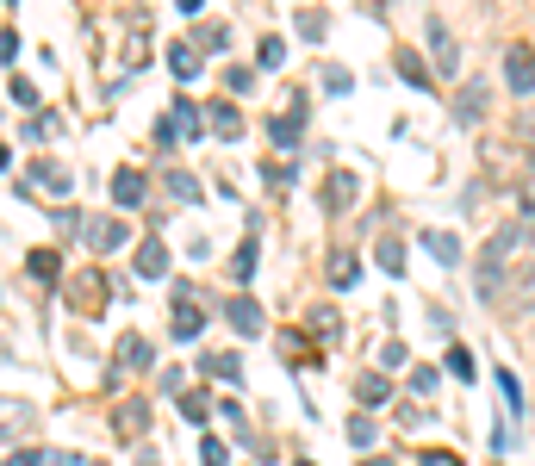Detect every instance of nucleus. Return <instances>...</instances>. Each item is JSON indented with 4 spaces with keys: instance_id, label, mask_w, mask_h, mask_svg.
<instances>
[{
    "instance_id": "nucleus-1",
    "label": "nucleus",
    "mask_w": 535,
    "mask_h": 466,
    "mask_svg": "<svg viewBox=\"0 0 535 466\" xmlns=\"http://www.w3.org/2000/svg\"><path fill=\"white\" fill-rule=\"evenodd\" d=\"M530 242H535V225H523V218H511V225H498L486 236V249H480V299L505 292V274L530 255Z\"/></svg>"
},
{
    "instance_id": "nucleus-2",
    "label": "nucleus",
    "mask_w": 535,
    "mask_h": 466,
    "mask_svg": "<svg viewBox=\"0 0 535 466\" xmlns=\"http://www.w3.org/2000/svg\"><path fill=\"white\" fill-rule=\"evenodd\" d=\"M423 38H429V63H436V75H454V69H461V44H454V31H448L442 19H423Z\"/></svg>"
},
{
    "instance_id": "nucleus-3",
    "label": "nucleus",
    "mask_w": 535,
    "mask_h": 466,
    "mask_svg": "<svg viewBox=\"0 0 535 466\" xmlns=\"http://www.w3.org/2000/svg\"><path fill=\"white\" fill-rule=\"evenodd\" d=\"M505 81H511V94H523V100L535 94V50L530 44H511V50H505Z\"/></svg>"
},
{
    "instance_id": "nucleus-4",
    "label": "nucleus",
    "mask_w": 535,
    "mask_h": 466,
    "mask_svg": "<svg viewBox=\"0 0 535 466\" xmlns=\"http://www.w3.org/2000/svg\"><path fill=\"white\" fill-rule=\"evenodd\" d=\"M31 187L50 193V199H63V193H69V168H63V162H31V168H25V193H31Z\"/></svg>"
},
{
    "instance_id": "nucleus-5",
    "label": "nucleus",
    "mask_w": 535,
    "mask_h": 466,
    "mask_svg": "<svg viewBox=\"0 0 535 466\" xmlns=\"http://www.w3.org/2000/svg\"><path fill=\"white\" fill-rule=\"evenodd\" d=\"M168 324H174V343H193V336H200V324H206V318H200V299H193V292H174Z\"/></svg>"
},
{
    "instance_id": "nucleus-6",
    "label": "nucleus",
    "mask_w": 535,
    "mask_h": 466,
    "mask_svg": "<svg viewBox=\"0 0 535 466\" xmlns=\"http://www.w3.org/2000/svg\"><path fill=\"white\" fill-rule=\"evenodd\" d=\"M299 124H305V100H293V113L268 124V143H274L280 156H293V149H299Z\"/></svg>"
},
{
    "instance_id": "nucleus-7",
    "label": "nucleus",
    "mask_w": 535,
    "mask_h": 466,
    "mask_svg": "<svg viewBox=\"0 0 535 466\" xmlns=\"http://www.w3.org/2000/svg\"><path fill=\"white\" fill-rule=\"evenodd\" d=\"M225 318H231V330H237V336H262V305H256L250 292H237V299L225 305Z\"/></svg>"
},
{
    "instance_id": "nucleus-8",
    "label": "nucleus",
    "mask_w": 535,
    "mask_h": 466,
    "mask_svg": "<svg viewBox=\"0 0 535 466\" xmlns=\"http://www.w3.org/2000/svg\"><path fill=\"white\" fill-rule=\"evenodd\" d=\"M486 100H492V94H486V81L454 88V118H461V124H480V118H486Z\"/></svg>"
},
{
    "instance_id": "nucleus-9",
    "label": "nucleus",
    "mask_w": 535,
    "mask_h": 466,
    "mask_svg": "<svg viewBox=\"0 0 535 466\" xmlns=\"http://www.w3.org/2000/svg\"><path fill=\"white\" fill-rule=\"evenodd\" d=\"M81 231H88V242H94L100 255L125 249V225H119V218H81Z\"/></svg>"
},
{
    "instance_id": "nucleus-10",
    "label": "nucleus",
    "mask_w": 535,
    "mask_h": 466,
    "mask_svg": "<svg viewBox=\"0 0 535 466\" xmlns=\"http://www.w3.org/2000/svg\"><path fill=\"white\" fill-rule=\"evenodd\" d=\"M100 286H106V280H100V274H81V280H69V305H75V311H88V318H94V311H100V305H106V292H100Z\"/></svg>"
},
{
    "instance_id": "nucleus-11",
    "label": "nucleus",
    "mask_w": 535,
    "mask_h": 466,
    "mask_svg": "<svg viewBox=\"0 0 535 466\" xmlns=\"http://www.w3.org/2000/svg\"><path fill=\"white\" fill-rule=\"evenodd\" d=\"M200 63H206V56H200V44H187V38H174V44H168V69H174V81H193V75H200Z\"/></svg>"
},
{
    "instance_id": "nucleus-12",
    "label": "nucleus",
    "mask_w": 535,
    "mask_h": 466,
    "mask_svg": "<svg viewBox=\"0 0 535 466\" xmlns=\"http://www.w3.org/2000/svg\"><path fill=\"white\" fill-rule=\"evenodd\" d=\"M168 274V242H137V280H162Z\"/></svg>"
},
{
    "instance_id": "nucleus-13",
    "label": "nucleus",
    "mask_w": 535,
    "mask_h": 466,
    "mask_svg": "<svg viewBox=\"0 0 535 466\" xmlns=\"http://www.w3.org/2000/svg\"><path fill=\"white\" fill-rule=\"evenodd\" d=\"M200 118L212 124V137H243V113H237L231 100H212V106H206Z\"/></svg>"
},
{
    "instance_id": "nucleus-14",
    "label": "nucleus",
    "mask_w": 535,
    "mask_h": 466,
    "mask_svg": "<svg viewBox=\"0 0 535 466\" xmlns=\"http://www.w3.org/2000/svg\"><path fill=\"white\" fill-rule=\"evenodd\" d=\"M143 193H149V181L137 168H119L113 174V206H143Z\"/></svg>"
},
{
    "instance_id": "nucleus-15",
    "label": "nucleus",
    "mask_w": 535,
    "mask_h": 466,
    "mask_svg": "<svg viewBox=\"0 0 535 466\" xmlns=\"http://www.w3.org/2000/svg\"><path fill=\"white\" fill-rule=\"evenodd\" d=\"M113 429H119V442H132V436H143V429H149V404H119V411H113Z\"/></svg>"
},
{
    "instance_id": "nucleus-16",
    "label": "nucleus",
    "mask_w": 535,
    "mask_h": 466,
    "mask_svg": "<svg viewBox=\"0 0 535 466\" xmlns=\"http://www.w3.org/2000/svg\"><path fill=\"white\" fill-rule=\"evenodd\" d=\"M355 206V174H330L324 181V212H349Z\"/></svg>"
},
{
    "instance_id": "nucleus-17",
    "label": "nucleus",
    "mask_w": 535,
    "mask_h": 466,
    "mask_svg": "<svg viewBox=\"0 0 535 466\" xmlns=\"http://www.w3.org/2000/svg\"><path fill=\"white\" fill-rule=\"evenodd\" d=\"M149 360H156V354H149V343H143V336H125V343H119V360H113V367H119V373H143Z\"/></svg>"
},
{
    "instance_id": "nucleus-18",
    "label": "nucleus",
    "mask_w": 535,
    "mask_h": 466,
    "mask_svg": "<svg viewBox=\"0 0 535 466\" xmlns=\"http://www.w3.org/2000/svg\"><path fill=\"white\" fill-rule=\"evenodd\" d=\"M168 124H174V137H181V143H193L206 118H200V106H193V100H174V113H168Z\"/></svg>"
},
{
    "instance_id": "nucleus-19",
    "label": "nucleus",
    "mask_w": 535,
    "mask_h": 466,
    "mask_svg": "<svg viewBox=\"0 0 535 466\" xmlns=\"http://www.w3.org/2000/svg\"><path fill=\"white\" fill-rule=\"evenodd\" d=\"M162 187H168V199H181V206H193V199H200V181H193L187 168H168V174H162Z\"/></svg>"
},
{
    "instance_id": "nucleus-20",
    "label": "nucleus",
    "mask_w": 535,
    "mask_h": 466,
    "mask_svg": "<svg viewBox=\"0 0 535 466\" xmlns=\"http://www.w3.org/2000/svg\"><path fill=\"white\" fill-rule=\"evenodd\" d=\"M25 274H31V280H63L56 249H31V255H25Z\"/></svg>"
},
{
    "instance_id": "nucleus-21",
    "label": "nucleus",
    "mask_w": 535,
    "mask_h": 466,
    "mask_svg": "<svg viewBox=\"0 0 535 466\" xmlns=\"http://www.w3.org/2000/svg\"><path fill=\"white\" fill-rule=\"evenodd\" d=\"M355 398H361L368 411H374V404H386V398H393V386H386V373H361V379H355Z\"/></svg>"
},
{
    "instance_id": "nucleus-22",
    "label": "nucleus",
    "mask_w": 535,
    "mask_h": 466,
    "mask_svg": "<svg viewBox=\"0 0 535 466\" xmlns=\"http://www.w3.org/2000/svg\"><path fill=\"white\" fill-rule=\"evenodd\" d=\"M423 249H429L442 267H454V261H461V236H448V231H429V236H423Z\"/></svg>"
},
{
    "instance_id": "nucleus-23",
    "label": "nucleus",
    "mask_w": 535,
    "mask_h": 466,
    "mask_svg": "<svg viewBox=\"0 0 535 466\" xmlns=\"http://www.w3.org/2000/svg\"><path fill=\"white\" fill-rule=\"evenodd\" d=\"M355 274H361V261H355L349 249H336V255H330V280H336V286H355Z\"/></svg>"
},
{
    "instance_id": "nucleus-24",
    "label": "nucleus",
    "mask_w": 535,
    "mask_h": 466,
    "mask_svg": "<svg viewBox=\"0 0 535 466\" xmlns=\"http://www.w3.org/2000/svg\"><path fill=\"white\" fill-rule=\"evenodd\" d=\"M399 75L411 81V88H429V69H423V56H417V50H399Z\"/></svg>"
},
{
    "instance_id": "nucleus-25",
    "label": "nucleus",
    "mask_w": 535,
    "mask_h": 466,
    "mask_svg": "<svg viewBox=\"0 0 535 466\" xmlns=\"http://www.w3.org/2000/svg\"><path fill=\"white\" fill-rule=\"evenodd\" d=\"M206 373H218V379L237 386V379H243V360H237V354H206Z\"/></svg>"
},
{
    "instance_id": "nucleus-26",
    "label": "nucleus",
    "mask_w": 535,
    "mask_h": 466,
    "mask_svg": "<svg viewBox=\"0 0 535 466\" xmlns=\"http://www.w3.org/2000/svg\"><path fill=\"white\" fill-rule=\"evenodd\" d=\"M193 44H200V56H206V50H231V25H206Z\"/></svg>"
},
{
    "instance_id": "nucleus-27",
    "label": "nucleus",
    "mask_w": 535,
    "mask_h": 466,
    "mask_svg": "<svg viewBox=\"0 0 535 466\" xmlns=\"http://www.w3.org/2000/svg\"><path fill=\"white\" fill-rule=\"evenodd\" d=\"M380 267H386V274H404V242L380 236Z\"/></svg>"
},
{
    "instance_id": "nucleus-28",
    "label": "nucleus",
    "mask_w": 535,
    "mask_h": 466,
    "mask_svg": "<svg viewBox=\"0 0 535 466\" xmlns=\"http://www.w3.org/2000/svg\"><path fill=\"white\" fill-rule=\"evenodd\" d=\"M324 25H330V19H324L318 6H299V38H324Z\"/></svg>"
},
{
    "instance_id": "nucleus-29",
    "label": "nucleus",
    "mask_w": 535,
    "mask_h": 466,
    "mask_svg": "<svg viewBox=\"0 0 535 466\" xmlns=\"http://www.w3.org/2000/svg\"><path fill=\"white\" fill-rule=\"evenodd\" d=\"M256 255H262V249H256V236H250V242L237 249V286H250V274H256Z\"/></svg>"
},
{
    "instance_id": "nucleus-30",
    "label": "nucleus",
    "mask_w": 535,
    "mask_h": 466,
    "mask_svg": "<svg viewBox=\"0 0 535 466\" xmlns=\"http://www.w3.org/2000/svg\"><path fill=\"white\" fill-rule=\"evenodd\" d=\"M436 386H442V373H436V367H411V392H417V398H429Z\"/></svg>"
},
{
    "instance_id": "nucleus-31",
    "label": "nucleus",
    "mask_w": 535,
    "mask_h": 466,
    "mask_svg": "<svg viewBox=\"0 0 535 466\" xmlns=\"http://www.w3.org/2000/svg\"><path fill=\"white\" fill-rule=\"evenodd\" d=\"M498 392H505V411L517 417V411H523V386H517V373H498Z\"/></svg>"
},
{
    "instance_id": "nucleus-32",
    "label": "nucleus",
    "mask_w": 535,
    "mask_h": 466,
    "mask_svg": "<svg viewBox=\"0 0 535 466\" xmlns=\"http://www.w3.org/2000/svg\"><path fill=\"white\" fill-rule=\"evenodd\" d=\"M174 398H181V411H187L193 423H206V411H212V398H206V392H174Z\"/></svg>"
},
{
    "instance_id": "nucleus-33",
    "label": "nucleus",
    "mask_w": 535,
    "mask_h": 466,
    "mask_svg": "<svg viewBox=\"0 0 535 466\" xmlns=\"http://www.w3.org/2000/svg\"><path fill=\"white\" fill-rule=\"evenodd\" d=\"M256 63H262V69H280V63H286V44H280V38H262Z\"/></svg>"
},
{
    "instance_id": "nucleus-34",
    "label": "nucleus",
    "mask_w": 535,
    "mask_h": 466,
    "mask_svg": "<svg viewBox=\"0 0 535 466\" xmlns=\"http://www.w3.org/2000/svg\"><path fill=\"white\" fill-rule=\"evenodd\" d=\"M225 88H231V94H250V88H256V69H243V63L225 69Z\"/></svg>"
},
{
    "instance_id": "nucleus-35",
    "label": "nucleus",
    "mask_w": 535,
    "mask_h": 466,
    "mask_svg": "<svg viewBox=\"0 0 535 466\" xmlns=\"http://www.w3.org/2000/svg\"><path fill=\"white\" fill-rule=\"evenodd\" d=\"M349 442L368 448V442H374V417H349Z\"/></svg>"
},
{
    "instance_id": "nucleus-36",
    "label": "nucleus",
    "mask_w": 535,
    "mask_h": 466,
    "mask_svg": "<svg viewBox=\"0 0 535 466\" xmlns=\"http://www.w3.org/2000/svg\"><path fill=\"white\" fill-rule=\"evenodd\" d=\"M448 373H454V379H473V354H467V349H448Z\"/></svg>"
},
{
    "instance_id": "nucleus-37",
    "label": "nucleus",
    "mask_w": 535,
    "mask_h": 466,
    "mask_svg": "<svg viewBox=\"0 0 535 466\" xmlns=\"http://www.w3.org/2000/svg\"><path fill=\"white\" fill-rule=\"evenodd\" d=\"M200 454H206V466H225V461H231V448H225L218 436H206V448H200Z\"/></svg>"
},
{
    "instance_id": "nucleus-38",
    "label": "nucleus",
    "mask_w": 535,
    "mask_h": 466,
    "mask_svg": "<svg viewBox=\"0 0 535 466\" xmlns=\"http://www.w3.org/2000/svg\"><path fill=\"white\" fill-rule=\"evenodd\" d=\"M262 174H268V187H274V193H286V187H293V174H286V168H280V162H268Z\"/></svg>"
},
{
    "instance_id": "nucleus-39",
    "label": "nucleus",
    "mask_w": 535,
    "mask_h": 466,
    "mask_svg": "<svg viewBox=\"0 0 535 466\" xmlns=\"http://www.w3.org/2000/svg\"><path fill=\"white\" fill-rule=\"evenodd\" d=\"M324 88L330 94H349V69H324Z\"/></svg>"
},
{
    "instance_id": "nucleus-40",
    "label": "nucleus",
    "mask_w": 535,
    "mask_h": 466,
    "mask_svg": "<svg viewBox=\"0 0 535 466\" xmlns=\"http://www.w3.org/2000/svg\"><path fill=\"white\" fill-rule=\"evenodd\" d=\"M0 423H31V411H25V404H6V398H0Z\"/></svg>"
},
{
    "instance_id": "nucleus-41",
    "label": "nucleus",
    "mask_w": 535,
    "mask_h": 466,
    "mask_svg": "<svg viewBox=\"0 0 535 466\" xmlns=\"http://www.w3.org/2000/svg\"><path fill=\"white\" fill-rule=\"evenodd\" d=\"M6 466H44V454L38 448H19V454H6Z\"/></svg>"
},
{
    "instance_id": "nucleus-42",
    "label": "nucleus",
    "mask_w": 535,
    "mask_h": 466,
    "mask_svg": "<svg viewBox=\"0 0 535 466\" xmlns=\"http://www.w3.org/2000/svg\"><path fill=\"white\" fill-rule=\"evenodd\" d=\"M19 56V31H0V63H13Z\"/></svg>"
},
{
    "instance_id": "nucleus-43",
    "label": "nucleus",
    "mask_w": 535,
    "mask_h": 466,
    "mask_svg": "<svg viewBox=\"0 0 535 466\" xmlns=\"http://www.w3.org/2000/svg\"><path fill=\"white\" fill-rule=\"evenodd\" d=\"M517 206H523V225H535V181L523 187V193H517Z\"/></svg>"
},
{
    "instance_id": "nucleus-44",
    "label": "nucleus",
    "mask_w": 535,
    "mask_h": 466,
    "mask_svg": "<svg viewBox=\"0 0 535 466\" xmlns=\"http://www.w3.org/2000/svg\"><path fill=\"white\" fill-rule=\"evenodd\" d=\"M417 466H461V454H448V448H436V454H423Z\"/></svg>"
},
{
    "instance_id": "nucleus-45",
    "label": "nucleus",
    "mask_w": 535,
    "mask_h": 466,
    "mask_svg": "<svg viewBox=\"0 0 535 466\" xmlns=\"http://www.w3.org/2000/svg\"><path fill=\"white\" fill-rule=\"evenodd\" d=\"M380 367H404V343H386L380 349Z\"/></svg>"
},
{
    "instance_id": "nucleus-46",
    "label": "nucleus",
    "mask_w": 535,
    "mask_h": 466,
    "mask_svg": "<svg viewBox=\"0 0 535 466\" xmlns=\"http://www.w3.org/2000/svg\"><path fill=\"white\" fill-rule=\"evenodd\" d=\"M132 466H162V461H156V448H149V442H137V454H132Z\"/></svg>"
},
{
    "instance_id": "nucleus-47",
    "label": "nucleus",
    "mask_w": 535,
    "mask_h": 466,
    "mask_svg": "<svg viewBox=\"0 0 535 466\" xmlns=\"http://www.w3.org/2000/svg\"><path fill=\"white\" fill-rule=\"evenodd\" d=\"M174 6H181V13H200V6H206V0H174Z\"/></svg>"
},
{
    "instance_id": "nucleus-48",
    "label": "nucleus",
    "mask_w": 535,
    "mask_h": 466,
    "mask_svg": "<svg viewBox=\"0 0 535 466\" xmlns=\"http://www.w3.org/2000/svg\"><path fill=\"white\" fill-rule=\"evenodd\" d=\"M0 168H6V143H0Z\"/></svg>"
},
{
    "instance_id": "nucleus-49",
    "label": "nucleus",
    "mask_w": 535,
    "mask_h": 466,
    "mask_svg": "<svg viewBox=\"0 0 535 466\" xmlns=\"http://www.w3.org/2000/svg\"><path fill=\"white\" fill-rule=\"evenodd\" d=\"M361 466H386V461H361Z\"/></svg>"
},
{
    "instance_id": "nucleus-50",
    "label": "nucleus",
    "mask_w": 535,
    "mask_h": 466,
    "mask_svg": "<svg viewBox=\"0 0 535 466\" xmlns=\"http://www.w3.org/2000/svg\"><path fill=\"white\" fill-rule=\"evenodd\" d=\"M299 466H311V461H299Z\"/></svg>"
},
{
    "instance_id": "nucleus-51",
    "label": "nucleus",
    "mask_w": 535,
    "mask_h": 466,
    "mask_svg": "<svg viewBox=\"0 0 535 466\" xmlns=\"http://www.w3.org/2000/svg\"><path fill=\"white\" fill-rule=\"evenodd\" d=\"M530 324H535V311H530Z\"/></svg>"
}]
</instances>
